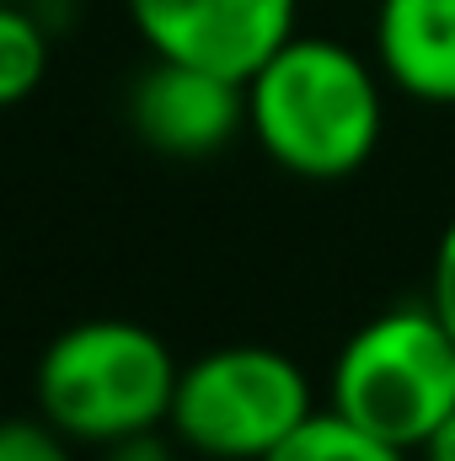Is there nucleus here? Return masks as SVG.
I'll return each mask as SVG.
<instances>
[{
  "label": "nucleus",
  "mask_w": 455,
  "mask_h": 461,
  "mask_svg": "<svg viewBox=\"0 0 455 461\" xmlns=\"http://www.w3.org/2000/svg\"><path fill=\"white\" fill-rule=\"evenodd\" d=\"M327 402L370 435L418 451L455 413V333L424 306L370 317L333 359Z\"/></svg>",
  "instance_id": "3"
},
{
  "label": "nucleus",
  "mask_w": 455,
  "mask_h": 461,
  "mask_svg": "<svg viewBox=\"0 0 455 461\" xmlns=\"http://www.w3.org/2000/svg\"><path fill=\"white\" fill-rule=\"evenodd\" d=\"M407 456L413 451L370 435L364 424H353L348 413H338L327 402V408H311L263 461H407Z\"/></svg>",
  "instance_id": "8"
},
{
  "label": "nucleus",
  "mask_w": 455,
  "mask_h": 461,
  "mask_svg": "<svg viewBox=\"0 0 455 461\" xmlns=\"http://www.w3.org/2000/svg\"><path fill=\"white\" fill-rule=\"evenodd\" d=\"M246 134L273 167L306 183L353 177L386 134L380 76L338 38L295 32L257 76H246Z\"/></svg>",
  "instance_id": "1"
},
{
  "label": "nucleus",
  "mask_w": 455,
  "mask_h": 461,
  "mask_svg": "<svg viewBox=\"0 0 455 461\" xmlns=\"http://www.w3.org/2000/svg\"><path fill=\"white\" fill-rule=\"evenodd\" d=\"M49 76V27L38 0H0V108L27 103Z\"/></svg>",
  "instance_id": "9"
},
{
  "label": "nucleus",
  "mask_w": 455,
  "mask_h": 461,
  "mask_svg": "<svg viewBox=\"0 0 455 461\" xmlns=\"http://www.w3.org/2000/svg\"><path fill=\"white\" fill-rule=\"evenodd\" d=\"M129 129L166 161L220 156L246 129V81L183 59H156L129 86Z\"/></svg>",
  "instance_id": "6"
},
{
  "label": "nucleus",
  "mask_w": 455,
  "mask_h": 461,
  "mask_svg": "<svg viewBox=\"0 0 455 461\" xmlns=\"http://www.w3.org/2000/svg\"><path fill=\"white\" fill-rule=\"evenodd\" d=\"M0 461H76V440H65L43 413L0 419Z\"/></svg>",
  "instance_id": "10"
},
{
  "label": "nucleus",
  "mask_w": 455,
  "mask_h": 461,
  "mask_svg": "<svg viewBox=\"0 0 455 461\" xmlns=\"http://www.w3.org/2000/svg\"><path fill=\"white\" fill-rule=\"evenodd\" d=\"M311 408V381L284 348L226 344L177 370L166 429L204 461H263Z\"/></svg>",
  "instance_id": "4"
},
{
  "label": "nucleus",
  "mask_w": 455,
  "mask_h": 461,
  "mask_svg": "<svg viewBox=\"0 0 455 461\" xmlns=\"http://www.w3.org/2000/svg\"><path fill=\"white\" fill-rule=\"evenodd\" d=\"M418 456L424 461H455V413L429 435V440H424V446H418Z\"/></svg>",
  "instance_id": "13"
},
{
  "label": "nucleus",
  "mask_w": 455,
  "mask_h": 461,
  "mask_svg": "<svg viewBox=\"0 0 455 461\" xmlns=\"http://www.w3.org/2000/svg\"><path fill=\"white\" fill-rule=\"evenodd\" d=\"M429 306L445 317V328L455 333V221L445 226L440 247H434V279H429Z\"/></svg>",
  "instance_id": "12"
},
{
  "label": "nucleus",
  "mask_w": 455,
  "mask_h": 461,
  "mask_svg": "<svg viewBox=\"0 0 455 461\" xmlns=\"http://www.w3.org/2000/svg\"><path fill=\"white\" fill-rule=\"evenodd\" d=\"M177 354L129 317H86L38 354V413L76 446H113L123 435L161 429L177 392Z\"/></svg>",
  "instance_id": "2"
},
{
  "label": "nucleus",
  "mask_w": 455,
  "mask_h": 461,
  "mask_svg": "<svg viewBox=\"0 0 455 461\" xmlns=\"http://www.w3.org/2000/svg\"><path fill=\"white\" fill-rule=\"evenodd\" d=\"M375 65L397 92L455 108V0H380Z\"/></svg>",
  "instance_id": "7"
},
{
  "label": "nucleus",
  "mask_w": 455,
  "mask_h": 461,
  "mask_svg": "<svg viewBox=\"0 0 455 461\" xmlns=\"http://www.w3.org/2000/svg\"><path fill=\"white\" fill-rule=\"evenodd\" d=\"M97 461H183V440L161 424V429H139V435H123L113 446H103Z\"/></svg>",
  "instance_id": "11"
},
{
  "label": "nucleus",
  "mask_w": 455,
  "mask_h": 461,
  "mask_svg": "<svg viewBox=\"0 0 455 461\" xmlns=\"http://www.w3.org/2000/svg\"><path fill=\"white\" fill-rule=\"evenodd\" d=\"M123 11L156 59L246 81L295 38L300 0H123Z\"/></svg>",
  "instance_id": "5"
}]
</instances>
